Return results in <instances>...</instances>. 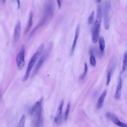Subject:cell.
Listing matches in <instances>:
<instances>
[{"instance_id":"obj_1","label":"cell","mask_w":127,"mask_h":127,"mask_svg":"<svg viewBox=\"0 0 127 127\" xmlns=\"http://www.w3.org/2000/svg\"><path fill=\"white\" fill-rule=\"evenodd\" d=\"M42 101L43 98H41L37 101L29 110L30 114L33 117L34 127H42L43 125L42 114Z\"/></svg>"},{"instance_id":"obj_2","label":"cell","mask_w":127,"mask_h":127,"mask_svg":"<svg viewBox=\"0 0 127 127\" xmlns=\"http://www.w3.org/2000/svg\"><path fill=\"white\" fill-rule=\"evenodd\" d=\"M44 48H45V45L44 44H41V45L39 47V48L37 50L36 52L34 53V54L31 58V59L29 62L28 66L27 67V69H26V72L25 73V74L23 76L22 79L23 82L25 81L28 79V78L29 77L30 74L31 73V71L32 70V68L34 66L38 58L39 57H40L41 55L42 54V53L44 51Z\"/></svg>"},{"instance_id":"obj_3","label":"cell","mask_w":127,"mask_h":127,"mask_svg":"<svg viewBox=\"0 0 127 127\" xmlns=\"http://www.w3.org/2000/svg\"><path fill=\"white\" fill-rule=\"evenodd\" d=\"M102 11L101 5H98L97 10L96 18L94 23L92 34V41L93 43H96L99 38V31L102 21Z\"/></svg>"},{"instance_id":"obj_4","label":"cell","mask_w":127,"mask_h":127,"mask_svg":"<svg viewBox=\"0 0 127 127\" xmlns=\"http://www.w3.org/2000/svg\"><path fill=\"white\" fill-rule=\"evenodd\" d=\"M52 47H53L52 43H50L48 47L46 49V50H45L44 53L41 55V57H40L39 61H38L34 69L33 74H32V76L36 74V73L38 71V70H39V69L40 68V67H41L42 64H43L44 62L45 61L49 55V54H50V52H51V51L52 49Z\"/></svg>"},{"instance_id":"obj_5","label":"cell","mask_w":127,"mask_h":127,"mask_svg":"<svg viewBox=\"0 0 127 127\" xmlns=\"http://www.w3.org/2000/svg\"><path fill=\"white\" fill-rule=\"evenodd\" d=\"M110 9L111 4L110 1H107L105 3L104 8V27L106 30L109 28L110 19Z\"/></svg>"},{"instance_id":"obj_6","label":"cell","mask_w":127,"mask_h":127,"mask_svg":"<svg viewBox=\"0 0 127 127\" xmlns=\"http://www.w3.org/2000/svg\"><path fill=\"white\" fill-rule=\"evenodd\" d=\"M25 48L24 46L22 45L16 58V64L19 70L22 69L25 64Z\"/></svg>"},{"instance_id":"obj_7","label":"cell","mask_w":127,"mask_h":127,"mask_svg":"<svg viewBox=\"0 0 127 127\" xmlns=\"http://www.w3.org/2000/svg\"><path fill=\"white\" fill-rule=\"evenodd\" d=\"M105 116L107 118H108L109 120H111L113 123H114L115 125H116L118 126H119L120 127H127V125L125 123H123L121 122L118 117L115 116L114 114L111 113H106L105 114Z\"/></svg>"},{"instance_id":"obj_8","label":"cell","mask_w":127,"mask_h":127,"mask_svg":"<svg viewBox=\"0 0 127 127\" xmlns=\"http://www.w3.org/2000/svg\"><path fill=\"white\" fill-rule=\"evenodd\" d=\"M64 105V100L61 101L60 104L58 105L56 115L54 118V122L57 124H59L61 123L62 119V111L63 107Z\"/></svg>"},{"instance_id":"obj_9","label":"cell","mask_w":127,"mask_h":127,"mask_svg":"<svg viewBox=\"0 0 127 127\" xmlns=\"http://www.w3.org/2000/svg\"><path fill=\"white\" fill-rule=\"evenodd\" d=\"M79 33H80V26L79 25H77L76 30H75V35H74V39L73 41V43L71 48V50H70V54L71 56H72L74 53V50L75 49L76 44H77V40L79 37Z\"/></svg>"},{"instance_id":"obj_10","label":"cell","mask_w":127,"mask_h":127,"mask_svg":"<svg viewBox=\"0 0 127 127\" xmlns=\"http://www.w3.org/2000/svg\"><path fill=\"white\" fill-rule=\"evenodd\" d=\"M122 88V78L121 76H120L118 78V83L116 87V90L115 94V98L116 99H119L121 97V92Z\"/></svg>"},{"instance_id":"obj_11","label":"cell","mask_w":127,"mask_h":127,"mask_svg":"<svg viewBox=\"0 0 127 127\" xmlns=\"http://www.w3.org/2000/svg\"><path fill=\"white\" fill-rule=\"evenodd\" d=\"M21 31V23L18 21L14 27V33H13V39L15 42H17L19 38L20 34Z\"/></svg>"},{"instance_id":"obj_12","label":"cell","mask_w":127,"mask_h":127,"mask_svg":"<svg viewBox=\"0 0 127 127\" xmlns=\"http://www.w3.org/2000/svg\"><path fill=\"white\" fill-rule=\"evenodd\" d=\"M106 95H107V91L105 90L101 93V95L100 96V97L98 99L97 103V108L98 109H100L102 107Z\"/></svg>"},{"instance_id":"obj_13","label":"cell","mask_w":127,"mask_h":127,"mask_svg":"<svg viewBox=\"0 0 127 127\" xmlns=\"http://www.w3.org/2000/svg\"><path fill=\"white\" fill-rule=\"evenodd\" d=\"M33 12H31L30 13V15H29V17L28 23L27 24V26H26V28H25V33H27V32L30 29V28H31V27L32 25V23H33Z\"/></svg>"},{"instance_id":"obj_14","label":"cell","mask_w":127,"mask_h":127,"mask_svg":"<svg viewBox=\"0 0 127 127\" xmlns=\"http://www.w3.org/2000/svg\"><path fill=\"white\" fill-rule=\"evenodd\" d=\"M99 39V49L101 52L103 53L104 51V49L105 48V42L103 37H100Z\"/></svg>"},{"instance_id":"obj_15","label":"cell","mask_w":127,"mask_h":127,"mask_svg":"<svg viewBox=\"0 0 127 127\" xmlns=\"http://www.w3.org/2000/svg\"><path fill=\"white\" fill-rule=\"evenodd\" d=\"M127 54L126 53L124 55L123 60V64H122V72L124 73L127 69Z\"/></svg>"},{"instance_id":"obj_16","label":"cell","mask_w":127,"mask_h":127,"mask_svg":"<svg viewBox=\"0 0 127 127\" xmlns=\"http://www.w3.org/2000/svg\"><path fill=\"white\" fill-rule=\"evenodd\" d=\"M26 122V116L24 114H23L19 121V122L17 124V127H25V124Z\"/></svg>"},{"instance_id":"obj_17","label":"cell","mask_w":127,"mask_h":127,"mask_svg":"<svg viewBox=\"0 0 127 127\" xmlns=\"http://www.w3.org/2000/svg\"><path fill=\"white\" fill-rule=\"evenodd\" d=\"M89 60H90V64L93 66H95L96 64V61L95 57L94 54H93V53H91V54H90Z\"/></svg>"},{"instance_id":"obj_18","label":"cell","mask_w":127,"mask_h":127,"mask_svg":"<svg viewBox=\"0 0 127 127\" xmlns=\"http://www.w3.org/2000/svg\"><path fill=\"white\" fill-rule=\"evenodd\" d=\"M70 102H68L67 103V106H66V108L65 111V114H64V120L65 121H66V120L68 118L69 110H70Z\"/></svg>"},{"instance_id":"obj_19","label":"cell","mask_w":127,"mask_h":127,"mask_svg":"<svg viewBox=\"0 0 127 127\" xmlns=\"http://www.w3.org/2000/svg\"><path fill=\"white\" fill-rule=\"evenodd\" d=\"M87 71H88V66H87V64L85 63L84 64V72L82 73L81 75L80 76V77L79 78V79H83L86 76V75L87 73Z\"/></svg>"},{"instance_id":"obj_20","label":"cell","mask_w":127,"mask_h":127,"mask_svg":"<svg viewBox=\"0 0 127 127\" xmlns=\"http://www.w3.org/2000/svg\"><path fill=\"white\" fill-rule=\"evenodd\" d=\"M112 75V69H109L107 75L106 79V85H108L110 84Z\"/></svg>"},{"instance_id":"obj_21","label":"cell","mask_w":127,"mask_h":127,"mask_svg":"<svg viewBox=\"0 0 127 127\" xmlns=\"http://www.w3.org/2000/svg\"><path fill=\"white\" fill-rule=\"evenodd\" d=\"M94 11H92L91 14L90 15V16L88 17V18L87 22L89 25H90L93 23L94 20Z\"/></svg>"},{"instance_id":"obj_22","label":"cell","mask_w":127,"mask_h":127,"mask_svg":"<svg viewBox=\"0 0 127 127\" xmlns=\"http://www.w3.org/2000/svg\"><path fill=\"white\" fill-rule=\"evenodd\" d=\"M57 4L59 8H61V4H62V0H57Z\"/></svg>"},{"instance_id":"obj_23","label":"cell","mask_w":127,"mask_h":127,"mask_svg":"<svg viewBox=\"0 0 127 127\" xmlns=\"http://www.w3.org/2000/svg\"><path fill=\"white\" fill-rule=\"evenodd\" d=\"M17 3V6H18V8H19L20 7V0H16Z\"/></svg>"},{"instance_id":"obj_24","label":"cell","mask_w":127,"mask_h":127,"mask_svg":"<svg viewBox=\"0 0 127 127\" xmlns=\"http://www.w3.org/2000/svg\"><path fill=\"white\" fill-rule=\"evenodd\" d=\"M96 2H97V3H99L101 2V0H96Z\"/></svg>"},{"instance_id":"obj_25","label":"cell","mask_w":127,"mask_h":127,"mask_svg":"<svg viewBox=\"0 0 127 127\" xmlns=\"http://www.w3.org/2000/svg\"><path fill=\"white\" fill-rule=\"evenodd\" d=\"M5 0H2V1H3V2H4L5 1Z\"/></svg>"}]
</instances>
